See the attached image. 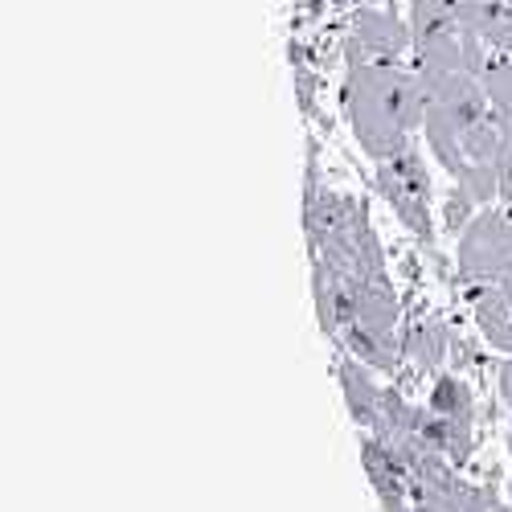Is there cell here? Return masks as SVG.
<instances>
[{
	"mask_svg": "<svg viewBox=\"0 0 512 512\" xmlns=\"http://www.w3.org/2000/svg\"><path fill=\"white\" fill-rule=\"evenodd\" d=\"M340 107L353 127L361 152L373 164H386L414 144L426 119V95L418 74L402 70L398 62H365L349 66L345 87H340Z\"/></svg>",
	"mask_w": 512,
	"mask_h": 512,
	"instance_id": "1",
	"label": "cell"
},
{
	"mask_svg": "<svg viewBox=\"0 0 512 512\" xmlns=\"http://www.w3.org/2000/svg\"><path fill=\"white\" fill-rule=\"evenodd\" d=\"M308 238H312V263H324L345 279H390L386 254H381V238L369 222L365 205L353 193L312 185V193H308Z\"/></svg>",
	"mask_w": 512,
	"mask_h": 512,
	"instance_id": "2",
	"label": "cell"
},
{
	"mask_svg": "<svg viewBox=\"0 0 512 512\" xmlns=\"http://www.w3.org/2000/svg\"><path fill=\"white\" fill-rule=\"evenodd\" d=\"M455 267L463 283H496L512 275V209L484 205L459 230Z\"/></svg>",
	"mask_w": 512,
	"mask_h": 512,
	"instance_id": "3",
	"label": "cell"
},
{
	"mask_svg": "<svg viewBox=\"0 0 512 512\" xmlns=\"http://www.w3.org/2000/svg\"><path fill=\"white\" fill-rule=\"evenodd\" d=\"M377 189L390 201V209L398 213V222L422 238L426 246L435 242V218H431V177H426L422 152L410 144L402 156L377 164Z\"/></svg>",
	"mask_w": 512,
	"mask_h": 512,
	"instance_id": "4",
	"label": "cell"
},
{
	"mask_svg": "<svg viewBox=\"0 0 512 512\" xmlns=\"http://www.w3.org/2000/svg\"><path fill=\"white\" fill-rule=\"evenodd\" d=\"M406 46H414V33H410L406 21H398L390 9H365V13H357V25L349 33L345 58H349V66L394 62Z\"/></svg>",
	"mask_w": 512,
	"mask_h": 512,
	"instance_id": "5",
	"label": "cell"
},
{
	"mask_svg": "<svg viewBox=\"0 0 512 512\" xmlns=\"http://www.w3.org/2000/svg\"><path fill=\"white\" fill-rule=\"evenodd\" d=\"M340 390H345V402H349V414L357 426L373 431L377 418H381V402H386V386L373 381V369L357 357H345L340 361Z\"/></svg>",
	"mask_w": 512,
	"mask_h": 512,
	"instance_id": "6",
	"label": "cell"
},
{
	"mask_svg": "<svg viewBox=\"0 0 512 512\" xmlns=\"http://www.w3.org/2000/svg\"><path fill=\"white\" fill-rule=\"evenodd\" d=\"M472 316L488 336V345L512 357V304L504 300V291L496 283L472 287Z\"/></svg>",
	"mask_w": 512,
	"mask_h": 512,
	"instance_id": "7",
	"label": "cell"
},
{
	"mask_svg": "<svg viewBox=\"0 0 512 512\" xmlns=\"http://www.w3.org/2000/svg\"><path fill=\"white\" fill-rule=\"evenodd\" d=\"M484 91H488V103H492V115L500 123V136H504V152L512 148V54H500L492 50L484 74Z\"/></svg>",
	"mask_w": 512,
	"mask_h": 512,
	"instance_id": "8",
	"label": "cell"
},
{
	"mask_svg": "<svg viewBox=\"0 0 512 512\" xmlns=\"http://www.w3.org/2000/svg\"><path fill=\"white\" fill-rule=\"evenodd\" d=\"M451 349V328L439 324V320H422V324H410L406 336H402V353L414 361V369L422 373H435L443 365Z\"/></svg>",
	"mask_w": 512,
	"mask_h": 512,
	"instance_id": "9",
	"label": "cell"
},
{
	"mask_svg": "<svg viewBox=\"0 0 512 512\" xmlns=\"http://www.w3.org/2000/svg\"><path fill=\"white\" fill-rule=\"evenodd\" d=\"M426 406H431L435 414L443 418H459V422H476V406H472V394H467V386L459 377H439L431 398H426Z\"/></svg>",
	"mask_w": 512,
	"mask_h": 512,
	"instance_id": "10",
	"label": "cell"
},
{
	"mask_svg": "<svg viewBox=\"0 0 512 512\" xmlns=\"http://www.w3.org/2000/svg\"><path fill=\"white\" fill-rule=\"evenodd\" d=\"M496 173H500V201H504V205H512V148H508V152H500Z\"/></svg>",
	"mask_w": 512,
	"mask_h": 512,
	"instance_id": "11",
	"label": "cell"
},
{
	"mask_svg": "<svg viewBox=\"0 0 512 512\" xmlns=\"http://www.w3.org/2000/svg\"><path fill=\"white\" fill-rule=\"evenodd\" d=\"M500 398H504L508 410H512V357L500 365Z\"/></svg>",
	"mask_w": 512,
	"mask_h": 512,
	"instance_id": "12",
	"label": "cell"
},
{
	"mask_svg": "<svg viewBox=\"0 0 512 512\" xmlns=\"http://www.w3.org/2000/svg\"><path fill=\"white\" fill-rule=\"evenodd\" d=\"M508 455H512V422H508Z\"/></svg>",
	"mask_w": 512,
	"mask_h": 512,
	"instance_id": "13",
	"label": "cell"
},
{
	"mask_svg": "<svg viewBox=\"0 0 512 512\" xmlns=\"http://www.w3.org/2000/svg\"><path fill=\"white\" fill-rule=\"evenodd\" d=\"M508 54H512V25H508Z\"/></svg>",
	"mask_w": 512,
	"mask_h": 512,
	"instance_id": "14",
	"label": "cell"
}]
</instances>
